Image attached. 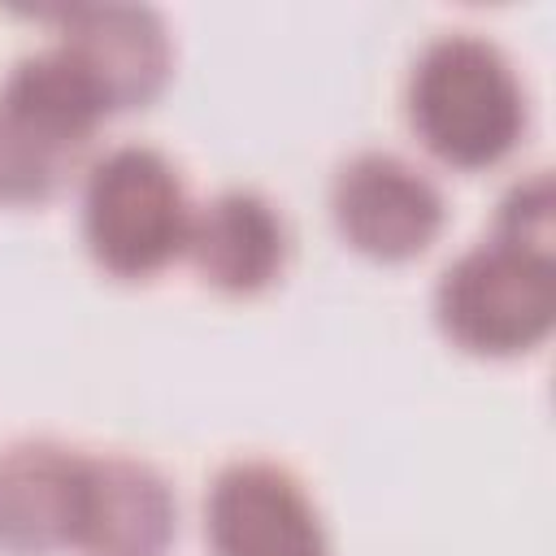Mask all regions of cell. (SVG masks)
<instances>
[{"label": "cell", "instance_id": "1", "mask_svg": "<svg viewBox=\"0 0 556 556\" xmlns=\"http://www.w3.org/2000/svg\"><path fill=\"white\" fill-rule=\"evenodd\" d=\"M408 126L452 169H491L526 135V91L508 56L473 35L430 39L408 74Z\"/></svg>", "mask_w": 556, "mask_h": 556}, {"label": "cell", "instance_id": "2", "mask_svg": "<svg viewBox=\"0 0 556 556\" xmlns=\"http://www.w3.org/2000/svg\"><path fill=\"white\" fill-rule=\"evenodd\" d=\"M187 187L165 152L122 143L87 169L83 239L104 274L126 282L161 274L187 252Z\"/></svg>", "mask_w": 556, "mask_h": 556}, {"label": "cell", "instance_id": "3", "mask_svg": "<svg viewBox=\"0 0 556 556\" xmlns=\"http://www.w3.org/2000/svg\"><path fill=\"white\" fill-rule=\"evenodd\" d=\"M100 122V104L56 48L22 56L0 87V200H52L78 174Z\"/></svg>", "mask_w": 556, "mask_h": 556}, {"label": "cell", "instance_id": "4", "mask_svg": "<svg viewBox=\"0 0 556 556\" xmlns=\"http://www.w3.org/2000/svg\"><path fill=\"white\" fill-rule=\"evenodd\" d=\"M439 330L473 356H521L556 326V261L486 239L456 256L434 287Z\"/></svg>", "mask_w": 556, "mask_h": 556}, {"label": "cell", "instance_id": "5", "mask_svg": "<svg viewBox=\"0 0 556 556\" xmlns=\"http://www.w3.org/2000/svg\"><path fill=\"white\" fill-rule=\"evenodd\" d=\"M43 17L56 22V52L91 91L104 117L148 109L165 91L174 74V48L156 9L65 4Z\"/></svg>", "mask_w": 556, "mask_h": 556}, {"label": "cell", "instance_id": "6", "mask_svg": "<svg viewBox=\"0 0 556 556\" xmlns=\"http://www.w3.org/2000/svg\"><path fill=\"white\" fill-rule=\"evenodd\" d=\"M330 217L348 248L369 261H413L421 256L447 217L443 191L395 152L352 156L330 187Z\"/></svg>", "mask_w": 556, "mask_h": 556}, {"label": "cell", "instance_id": "7", "mask_svg": "<svg viewBox=\"0 0 556 556\" xmlns=\"http://www.w3.org/2000/svg\"><path fill=\"white\" fill-rule=\"evenodd\" d=\"M204 534L213 556H330L308 491L274 460H235L213 478Z\"/></svg>", "mask_w": 556, "mask_h": 556}, {"label": "cell", "instance_id": "8", "mask_svg": "<svg viewBox=\"0 0 556 556\" xmlns=\"http://www.w3.org/2000/svg\"><path fill=\"white\" fill-rule=\"evenodd\" d=\"M87 456L52 443L22 439L0 452V552L4 556H52L74 552L78 500Z\"/></svg>", "mask_w": 556, "mask_h": 556}, {"label": "cell", "instance_id": "9", "mask_svg": "<svg viewBox=\"0 0 556 556\" xmlns=\"http://www.w3.org/2000/svg\"><path fill=\"white\" fill-rule=\"evenodd\" d=\"M174 539L169 482L130 456H87L78 500V556H161Z\"/></svg>", "mask_w": 556, "mask_h": 556}, {"label": "cell", "instance_id": "10", "mask_svg": "<svg viewBox=\"0 0 556 556\" xmlns=\"http://www.w3.org/2000/svg\"><path fill=\"white\" fill-rule=\"evenodd\" d=\"M187 256L222 295H256L287 265V226L256 191H222L191 208Z\"/></svg>", "mask_w": 556, "mask_h": 556}, {"label": "cell", "instance_id": "11", "mask_svg": "<svg viewBox=\"0 0 556 556\" xmlns=\"http://www.w3.org/2000/svg\"><path fill=\"white\" fill-rule=\"evenodd\" d=\"M513 248H530V252H547L552 256V178L539 169L526 182H517L495 213V235Z\"/></svg>", "mask_w": 556, "mask_h": 556}]
</instances>
